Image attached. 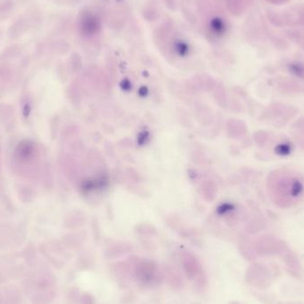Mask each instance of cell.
I'll return each mask as SVG.
<instances>
[{
  "mask_svg": "<svg viewBox=\"0 0 304 304\" xmlns=\"http://www.w3.org/2000/svg\"><path fill=\"white\" fill-rule=\"evenodd\" d=\"M129 265L131 267L132 278L141 286L153 287L159 285L164 280L163 271L155 262L137 258L133 261L130 258Z\"/></svg>",
  "mask_w": 304,
  "mask_h": 304,
  "instance_id": "obj_1",
  "label": "cell"
},
{
  "mask_svg": "<svg viewBox=\"0 0 304 304\" xmlns=\"http://www.w3.org/2000/svg\"><path fill=\"white\" fill-rule=\"evenodd\" d=\"M181 264L187 279L194 282V287L198 291H203L206 286V278L200 262L194 255L186 253L181 257Z\"/></svg>",
  "mask_w": 304,
  "mask_h": 304,
  "instance_id": "obj_2",
  "label": "cell"
},
{
  "mask_svg": "<svg viewBox=\"0 0 304 304\" xmlns=\"http://www.w3.org/2000/svg\"><path fill=\"white\" fill-rule=\"evenodd\" d=\"M79 28L82 35L93 37L96 35L101 29V21L92 13H85L81 15L79 21Z\"/></svg>",
  "mask_w": 304,
  "mask_h": 304,
  "instance_id": "obj_3",
  "label": "cell"
},
{
  "mask_svg": "<svg viewBox=\"0 0 304 304\" xmlns=\"http://www.w3.org/2000/svg\"><path fill=\"white\" fill-rule=\"evenodd\" d=\"M36 153V146L34 142L29 140L21 141L14 150V157L18 161L26 163L31 161Z\"/></svg>",
  "mask_w": 304,
  "mask_h": 304,
  "instance_id": "obj_4",
  "label": "cell"
},
{
  "mask_svg": "<svg viewBox=\"0 0 304 304\" xmlns=\"http://www.w3.org/2000/svg\"><path fill=\"white\" fill-rule=\"evenodd\" d=\"M163 275L168 285L174 289H180L184 286L183 278L177 271V269L173 267L165 266V269L163 270Z\"/></svg>",
  "mask_w": 304,
  "mask_h": 304,
  "instance_id": "obj_5",
  "label": "cell"
},
{
  "mask_svg": "<svg viewBox=\"0 0 304 304\" xmlns=\"http://www.w3.org/2000/svg\"><path fill=\"white\" fill-rule=\"evenodd\" d=\"M114 276L116 277L119 283H127L128 280L132 279L131 267L129 263L120 262L114 266Z\"/></svg>",
  "mask_w": 304,
  "mask_h": 304,
  "instance_id": "obj_6",
  "label": "cell"
},
{
  "mask_svg": "<svg viewBox=\"0 0 304 304\" xmlns=\"http://www.w3.org/2000/svg\"><path fill=\"white\" fill-rule=\"evenodd\" d=\"M230 10L235 14H239L246 7L247 0H226Z\"/></svg>",
  "mask_w": 304,
  "mask_h": 304,
  "instance_id": "obj_7",
  "label": "cell"
},
{
  "mask_svg": "<svg viewBox=\"0 0 304 304\" xmlns=\"http://www.w3.org/2000/svg\"><path fill=\"white\" fill-rule=\"evenodd\" d=\"M225 25L223 22V20L221 19H215L212 22V28L214 32H217V33H222L224 31Z\"/></svg>",
  "mask_w": 304,
  "mask_h": 304,
  "instance_id": "obj_8",
  "label": "cell"
},
{
  "mask_svg": "<svg viewBox=\"0 0 304 304\" xmlns=\"http://www.w3.org/2000/svg\"><path fill=\"white\" fill-rule=\"evenodd\" d=\"M290 71H292L294 75L298 77L304 78V66L301 64H292L290 65Z\"/></svg>",
  "mask_w": 304,
  "mask_h": 304,
  "instance_id": "obj_9",
  "label": "cell"
},
{
  "mask_svg": "<svg viewBox=\"0 0 304 304\" xmlns=\"http://www.w3.org/2000/svg\"><path fill=\"white\" fill-rule=\"evenodd\" d=\"M80 304H96V300L91 294L88 293L81 294L80 299H79Z\"/></svg>",
  "mask_w": 304,
  "mask_h": 304,
  "instance_id": "obj_10",
  "label": "cell"
},
{
  "mask_svg": "<svg viewBox=\"0 0 304 304\" xmlns=\"http://www.w3.org/2000/svg\"><path fill=\"white\" fill-rule=\"evenodd\" d=\"M290 152V146L287 144H280L276 148V153L280 155H287Z\"/></svg>",
  "mask_w": 304,
  "mask_h": 304,
  "instance_id": "obj_11",
  "label": "cell"
},
{
  "mask_svg": "<svg viewBox=\"0 0 304 304\" xmlns=\"http://www.w3.org/2000/svg\"><path fill=\"white\" fill-rule=\"evenodd\" d=\"M31 111H32V108H31L29 103H25L24 106H23V110H22L23 117H26V118L29 117V115H31Z\"/></svg>",
  "mask_w": 304,
  "mask_h": 304,
  "instance_id": "obj_12",
  "label": "cell"
},
{
  "mask_svg": "<svg viewBox=\"0 0 304 304\" xmlns=\"http://www.w3.org/2000/svg\"><path fill=\"white\" fill-rule=\"evenodd\" d=\"M271 2L275 4H281V3H285V2H287V0H270Z\"/></svg>",
  "mask_w": 304,
  "mask_h": 304,
  "instance_id": "obj_13",
  "label": "cell"
}]
</instances>
